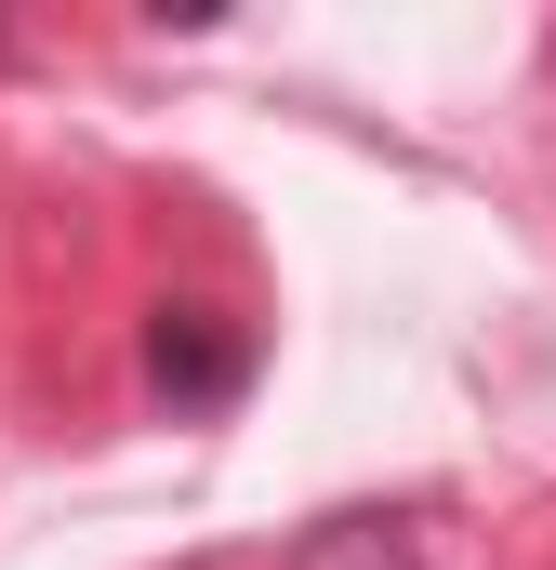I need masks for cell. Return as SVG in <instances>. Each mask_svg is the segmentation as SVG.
Masks as SVG:
<instances>
[{
    "mask_svg": "<svg viewBox=\"0 0 556 570\" xmlns=\"http://www.w3.org/2000/svg\"><path fill=\"white\" fill-rule=\"evenodd\" d=\"M252 385V332L226 305H159L146 318V399L159 412H226Z\"/></svg>",
    "mask_w": 556,
    "mask_h": 570,
    "instance_id": "cell-1",
    "label": "cell"
},
{
    "mask_svg": "<svg viewBox=\"0 0 556 570\" xmlns=\"http://www.w3.org/2000/svg\"><path fill=\"white\" fill-rule=\"evenodd\" d=\"M305 570H411V531H398V518H331V531L305 544Z\"/></svg>",
    "mask_w": 556,
    "mask_h": 570,
    "instance_id": "cell-2",
    "label": "cell"
}]
</instances>
